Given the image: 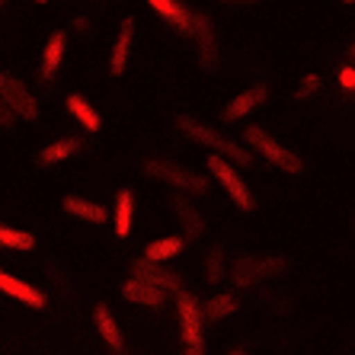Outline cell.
Listing matches in <instances>:
<instances>
[{
    "mask_svg": "<svg viewBox=\"0 0 355 355\" xmlns=\"http://www.w3.org/2000/svg\"><path fill=\"white\" fill-rule=\"evenodd\" d=\"M176 128H180L189 141H196V144H202V148H208V150H215V154H221V157H227L234 166H253V154H250L240 141H234L224 128H215V125L205 122V119L182 112V116H176Z\"/></svg>",
    "mask_w": 355,
    "mask_h": 355,
    "instance_id": "obj_1",
    "label": "cell"
},
{
    "mask_svg": "<svg viewBox=\"0 0 355 355\" xmlns=\"http://www.w3.org/2000/svg\"><path fill=\"white\" fill-rule=\"evenodd\" d=\"M243 141H247L250 148H253V154H259V157L266 160V164L279 166L282 173H301L304 170V160H301V154H295L291 148H285L282 141H275L272 135L266 132V128H259V125H250V128H243Z\"/></svg>",
    "mask_w": 355,
    "mask_h": 355,
    "instance_id": "obj_2",
    "label": "cell"
},
{
    "mask_svg": "<svg viewBox=\"0 0 355 355\" xmlns=\"http://www.w3.org/2000/svg\"><path fill=\"white\" fill-rule=\"evenodd\" d=\"M144 173H148L150 180L170 186V189L182 192V196H205L208 192L205 176L189 170V166H182V164H173V160H164V157L144 160Z\"/></svg>",
    "mask_w": 355,
    "mask_h": 355,
    "instance_id": "obj_3",
    "label": "cell"
},
{
    "mask_svg": "<svg viewBox=\"0 0 355 355\" xmlns=\"http://www.w3.org/2000/svg\"><path fill=\"white\" fill-rule=\"evenodd\" d=\"M205 166H208V173H211V180H218V186L227 192V198H231L240 211H253V208H257L253 205V192H250L247 180L240 176V170L231 164V160L221 157V154H208Z\"/></svg>",
    "mask_w": 355,
    "mask_h": 355,
    "instance_id": "obj_4",
    "label": "cell"
},
{
    "mask_svg": "<svg viewBox=\"0 0 355 355\" xmlns=\"http://www.w3.org/2000/svg\"><path fill=\"white\" fill-rule=\"evenodd\" d=\"M285 269V259L282 257H237L231 266H227V279L237 285V288H250V285H259V282L272 279Z\"/></svg>",
    "mask_w": 355,
    "mask_h": 355,
    "instance_id": "obj_5",
    "label": "cell"
},
{
    "mask_svg": "<svg viewBox=\"0 0 355 355\" xmlns=\"http://www.w3.org/2000/svg\"><path fill=\"white\" fill-rule=\"evenodd\" d=\"M0 96L17 112V119H23V122H35V119H39V99L33 96V90H29L19 77L0 71Z\"/></svg>",
    "mask_w": 355,
    "mask_h": 355,
    "instance_id": "obj_6",
    "label": "cell"
},
{
    "mask_svg": "<svg viewBox=\"0 0 355 355\" xmlns=\"http://www.w3.org/2000/svg\"><path fill=\"white\" fill-rule=\"evenodd\" d=\"M192 42H196V58L205 71L218 67V35H215V23L208 13H192Z\"/></svg>",
    "mask_w": 355,
    "mask_h": 355,
    "instance_id": "obj_7",
    "label": "cell"
},
{
    "mask_svg": "<svg viewBox=\"0 0 355 355\" xmlns=\"http://www.w3.org/2000/svg\"><path fill=\"white\" fill-rule=\"evenodd\" d=\"M176 317H180V336L182 346H202V304L196 301V295L189 291H180L176 295Z\"/></svg>",
    "mask_w": 355,
    "mask_h": 355,
    "instance_id": "obj_8",
    "label": "cell"
},
{
    "mask_svg": "<svg viewBox=\"0 0 355 355\" xmlns=\"http://www.w3.org/2000/svg\"><path fill=\"white\" fill-rule=\"evenodd\" d=\"M266 103H269V87L266 83H253L247 90H240L234 99H227V106L221 109V119L227 125H234L240 119H247L250 112H257L259 106H266Z\"/></svg>",
    "mask_w": 355,
    "mask_h": 355,
    "instance_id": "obj_9",
    "label": "cell"
},
{
    "mask_svg": "<svg viewBox=\"0 0 355 355\" xmlns=\"http://www.w3.org/2000/svg\"><path fill=\"white\" fill-rule=\"evenodd\" d=\"M132 275H135V279H141V282H148V285L164 288L166 295H180V291H182V279L166 263H154V259L141 257L138 263L132 266Z\"/></svg>",
    "mask_w": 355,
    "mask_h": 355,
    "instance_id": "obj_10",
    "label": "cell"
},
{
    "mask_svg": "<svg viewBox=\"0 0 355 355\" xmlns=\"http://www.w3.org/2000/svg\"><path fill=\"white\" fill-rule=\"evenodd\" d=\"M135 17H125L119 23L116 42H112V51H109V74L112 77H125L128 71V61H132V45H135Z\"/></svg>",
    "mask_w": 355,
    "mask_h": 355,
    "instance_id": "obj_11",
    "label": "cell"
},
{
    "mask_svg": "<svg viewBox=\"0 0 355 355\" xmlns=\"http://www.w3.org/2000/svg\"><path fill=\"white\" fill-rule=\"evenodd\" d=\"M0 291H3V295H10L13 301H19L23 307H33V311H45V304H49L45 291H39L35 285L17 279V275L7 272V269H0Z\"/></svg>",
    "mask_w": 355,
    "mask_h": 355,
    "instance_id": "obj_12",
    "label": "cell"
},
{
    "mask_svg": "<svg viewBox=\"0 0 355 355\" xmlns=\"http://www.w3.org/2000/svg\"><path fill=\"white\" fill-rule=\"evenodd\" d=\"M93 327H96L99 339L109 346V352L125 355V336H122V330H119V320H116V314L109 311V304L93 307Z\"/></svg>",
    "mask_w": 355,
    "mask_h": 355,
    "instance_id": "obj_13",
    "label": "cell"
},
{
    "mask_svg": "<svg viewBox=\"0 0 355 355\" xmlns=\"http://www.w3.org/2000/svg\"><path fill=\"white\" fill-rule=\"evenodd\" d=\"M170 211H173V218L180 221L182 231H186V240H196V237L205 234V221H202V215H198V208L189 202V196L173 192V198H170Z\"/></svg>",
    "mask_w": 355,
    "mask_h": 355,
    "instance_id": "obj_14",
    "label": "cell"
},
{
    "mask_svg": "<svg viewBox=\"0 0 355 355\" xmlns=\"http://www.w3.org/2000/svg\"><path fill=\"white\" fill-rule=\"evenodd\" d=\"M122 297L125 301H132V304H141V307H154V311H160V307L166 304V291L164 288L148 285V282L135 279V275L122 285Z\"/></svg>",
    "mask_w": 355,
    "mask_h": 355,
    "instance_id": "obj_15",
    "label": "cell"
},
{
    "mask_svg": "<svg viewBox=\"0 0 355 355\" xmlns=\"http://www.w3.org/2000/svg\"><path fill=\"white\" fill-rule=\"evenodd\" d=\"M64 51H67V33L64 29H55L49 35V42H45V49H42V80L45 83L55 80L61 61H64Z\"/></svg>",
    "mask_w": 355,
    "mask_h": 355,
    "instance_id": "obj_16",
    "label": "cell"
},
{
    "mask_svg": "<svg viewBox=\"0 0 355 355\" xmlns=\"http://www.w3.org/2000/svg\"><path fill=\"white\" fill-rule=\"evenodd\" d=\"M64 109L74 116V122L80 125V128H87V132H99V128H103V119H99L96 106H93L83 93H67V96H64Z\"/></svg>",
    "mask_w": 355,
    "mask_h": 355,
    "instance_id": "obj_17",
    "label": "cell"
},
{
    "mask_svg": "<svg viewBox=\"0 0 355 355\" xmlns=\"http://www.w3.org/2000/svg\"><path fill=\"white\" fill-rule=\"evenodd\" d=\"M148 7L154 10V13H160L180 35L192 33V10H186L180 0H148Z\"/></svg>",
    "mask_w": 355,
    "mask_h": 355,
    "instance_id": "obj_18",
    "label": "cell"
},
{
    "mask_svg": "<svg viewBox=\"0 0 355 355\" xmlns=\"http://www.w3.org/2000/svg\"><path fill=\"white\" fill-rule=\"evenodd\" d=\"M61 208H64V215H74L90 224H103L109 218L106 208L99 205V202H90V198H83V196H64L61 198Z\"/></svg>",
    "mask_w": 355,
    "mask_h": 355,
    "instance_id": "obj_19",
    "label": "cell"
},
{
    "mask_svg": "<svg viewBox=\"0 0 355 355\" xmlns=\"http://www.w3.org/2000/svg\"><path fill=\"white\" fill-rule=\"evenodd\" d=\"M80 150H83V138H58V141H51L49 148L39 150V164L42 166L64 164V160H71L74 154H80Z\"/></svg>",
    "mask_w": 355,
    "mask_h": 355,
    "instance_id": "obj_20",
    "label": "cell"
},
{
    "mask_svg": "<svg viewBox=\"0 0 355 355\" xmlns=\"http://www.w3.org/2000/svg\"><path fill=\"white\" fill-rule=\"evenodd\" d=\"M116 237H132L135 227V192L132 189H119L116 192Z\"/></svg>",
    "mask_w": 355,
    "mask_h": 355,
    "instance_id": "obj_21",
    "label": "cell"
},
{
    "mask_svg": "<svg viewBox=\"0 0 355 355\" xmlns=\"http://www.w3.org/2000/svg\"><path fill=\"white\" fill-rule=\"evenodd\" d=\"M182 247H186V237H157V240H150L148 247H144V259L166 263V259L180 257Z\"/></svg>",
    "mask_w": 355,
    "mask_h": 355,
    "instance_id": "obj_22",
    "label": "cell"
},
{
    "mask_svg": "<svg viewBox=\"0 0 355 355\" xmlns=\"http://www.w3.org/2000/svg\"><path fill=\"white\" fill-rule=\"evenodd\" d=\"M234 311H237V295H227V291H221V295L208 297L205 304H202V317L205 320H224V317H231Z\"/></svg>",
    "mask_w": 355,
    "mask_h": 355,
    "instance_id": "obj_23",
    "label": "cell"
},
{
    "mask_svg": "<svg viewBox=\"0 0 355 355\" xmlns=\"http://www.w3.org/2000/svg\"><path fill=\"white\" fill-rule=\"evenodd\" d=\"M0 247H7V250H33L35 237L29 231H19V227L0 224Z\"/></svg>",
    "mask_w": 355,
    "mask_h": 355,
    "instance_id": "obj_24",
    "label": "cell"
},
{
    "mask_svg": "<svg viewBox=\"0 0 355 355\" xmlns=\"http://www.w3.org/2000/svg\"><path fill=\"white\" fill-rule=\"evenodd\" d=\"M205 275H208V282H221L224 275H227V257H224L221 250H211L208 253V263H205Z\"/></svg>",
    "mask_w": 355,
    "mask_h": 355,
    "instance_id": "obj_25",
    "label": "cell"
},
{
    "mask_svg": "<svg viewBox=\"0 0 355 355\" xmlns=\"http://www.w3.org/2000/svg\"><path fill=\"white\" fill-rule=\"evenodd\" d=\"M323 87V77L320 74H304L301 77V83H297V99H311L317 96Z\"/></svg>",
    "mask_w": 355,
    "mask_h": 355,
    "instance_id": "obj_26",
    "label": "cell"
},
{
    "mask_svg": "<svg viewBox=\"0 0 355 355\" xmlns=\"http://www.w3.org/2000/svg\"><path fill=\"white\" fill-rule=\"evenodd\" d=\"M336 80H339V87H343V90H355V67H352V64L339 67Z\"/></svg>",
    "mask_w": 355,
    "mask_h": 355,
    "instance_id": "obj_27",
    "label": "cell"
},
{
    "mask_svg": "<svg viewBox=\"0 0 355 355\" xmlns=\"http://www.w3.org/2000/svg\"><path fill=\"white\" fill-rule=\"evenodd\" d=\"M13 122H17V112L3 103V96H0V128H10Z\"/></svg>",
    "mask_w": 355,
    "mask_h": 355,
    "instance_id": "obj_28",
    "label": "cell"
},
{
    "mask_svg": "<svg viewBox=\"0 0 355 355\" xmlns=\"http://www.w3.org/2000/svg\"><path fill=\"white\" fill-rule=\"evenodd\" d=\"M224 7H253V3H263V0H218Z\"/></svg>",
    "mask_w": 355,
    "mask_h": 355,
    "instance_id": "obj_29",
    "label": "cell"
},
{
    "mask_svg": "<svg viewBox=\"0 0 355 355\" xmlns=\"http://www.w3.org/2000/svg\"><path fill=\"white\" fill-rule=\"evenodd\" d=\"M71 26H74L77 33H87V29H90V19H87V17L80 13V17H74V23H71Z\"/></svg>",
    "mask_w": 355,
    "mask_h": 355,
    "instance_id": "obj_30",
    "label": "cell"
},
{
    "mask_svg": "<svg viewBox=\"0 0 355 355\" xmlns=\"http://www.w3.org/2000/svg\"><path fill=\"white\" fill-rule=\"evenodd\" d=\"M182 355H205V343L202 346H182Z\"/></svg>",
    "mask_w": 355,
    "mask_h": 355,
    "instance_id": "obj_31",
    "label": "cell"
},
{
    "mask_svg": "<svg viewBox=\"0 0 355 355\" xmlns=\"http://www.w3.org/2000/svg\"><path fill=\"white\" fill-rule=\"evenodd\" d=\"M231 355H247V352H243V349H231Z\"/></svg>",
    "mask_w": 355,
    "mask_h": 355,
    "instance_id": "obj_32",
    "label": "cell"
},
{
    "mask_svg": "<svg viewBox=\"0 0 355 355\" xmlns=\"http://www.w3.org/2000/svg\"><path fill=\"white\" fill-rule=\"evenodd\" d=\"M33 3H39V7H45V3H49V0H33Z\"/></svg>",
    "mask_w": 355,
    "mask_h": 355,
    "instance_id": "obj_33",
    "label": "cell"
},
{
    "mask_svg": "<svg viewBox=\"0 0 355 355\" xmlns=\"http://www.w3.org/2000/svg\"><path fill=\"white\" fill-rule=\"evenodd\" d=\"M3 7H7V0H0V10H3Z\"/></svg>",
    "mask_w": 355,
    "mask_h": 355,
    "instance_id": "obj_34",
    "label": "cell"
},
{
    "mask_svg": "<svg viewBox=\"0 0 355 355\" xmlns=\"http://www.w3.org/2000/svg\"><path fill=\"white\" fill-rule=\"evenodd\" d=\"M343 3H349V7H352V3H355V0H343Z\"/></svg>",
    "mask_w": 355,
    "mask_h": 355,
    "instance_id": "obj_35",
    "label": "cell"
},
{
    "mask_svg": "<svg viewBox=\"0 0 355 355\" xmlns=\"http://www.w3.org/2000/svg\"><path fill=\"white\" fill-rule=\"evenodd\" d=\"M352 58H355V45H352Z\"/></svg>",
    "mask_w": 355,
    "mask_h": 355,
    "instance_id": "obj_36",
    "label": "cell"
},
{
    "mask_svg": "<svg viewBox=\"0 0 355 355\" xmlns=\"http://www.w3.org/2000/svg\"><path fill=\"white\" fill-rule=\"evenodd\" d=\"M352 227H355V218H352Z\"/></svg>",
    "mask_w": 355,
    "mask_h": 355,
    "instance_id": "obj_37",
    "label": "cell"
}]
</instances>
